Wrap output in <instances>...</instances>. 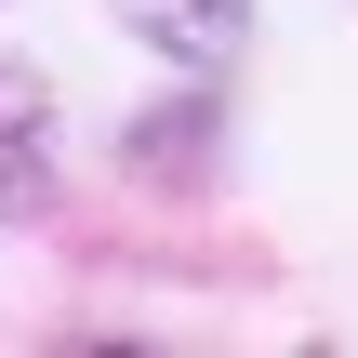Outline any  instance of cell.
Instances as JSON below:
<instances>
[{
    "label": "cell",
    "instance_id": "7a4b0ae2",
    "mask_svg": "<svg viewBox=\"0 0 358 358\" xmlns=\"http://www.w3.org/2000/svg\"><path fill=\"white\" fill-rule=\"evenodd\" d=\"M40 186V93L27 80H0V213Z\"/></svg>",
    "mask_w": 358,
    "mask_h": 358
},
{
    "label": "cell",
    "instance_id": "6da1fadb",
    "mask_svg": "<svg viewBox=\"0 0 358 358\" xmlns=\"http://www.w3.org/2000/svg\"><path fill=\"white\" fill-rule=\"evenodd\" d=\"M120 27H146L173 66H213V53L239 40V0H120Z\"/></svg>",
    "mask_w": 358,
    "mask_h": 358
}]
</instances>
